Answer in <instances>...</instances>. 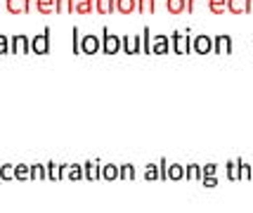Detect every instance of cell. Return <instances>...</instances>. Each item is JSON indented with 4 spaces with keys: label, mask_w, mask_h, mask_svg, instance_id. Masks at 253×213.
I'll return each mask as SVG.
<instances>
[{
    "label": "cell",
    "mask_w": 253,
    "mask_h": 213,
    "mask_svg": "<svg viewBox=\"0 0 253 213\" xmlns=\"http://www.w3.org/2000/svg\"><path fill=\"white\" fill-rule=\"evenodd\" d=\"M17 178H26V169H24V166L17 169Z\"/></svg>",
    "instance_id": "30"
},
{
    "label": "cell",
    "mask_w": 253,
    "mask_h": 213,
    "mask_svg": "<svg viewBox=\"0 0 253 213\" xmlns=\"http://www.w3.org/2000/svg\"><path fill=\"white\" fill-rule=\"evenodd\" d=\"M99 43H102V52H104V55H116V52L121 50V36L111 34L109 29L104 26V29H102V38H99Z\"/></svg>",
    "instance_id": "1"
},
{
    "label": "cell",
    "mask_w": 253,
    "mask_h": 213,
    "mask_svg": "<svg viewBox=\"0 0 253 213\" xmlns=\"http://www.w3.org/2000/svg\"><path fill=\"white\" fill-rule=\"evenodd\" d=\"M29 2L33 0H7V10L12 14H22V12H29Z\"/></svg>",
    "instance_id": "10"
},
{
    "label": "cell",
    "mask_w": 253,
    "mask_h": 213,
    "mask_svg": "<svg viewBox=\"0 0 253 213\" xmlns=\"http://www.w3.org/2000/svg\"><path fill=\"white\" fill-rule=\"evenodd\" d=\"M55 12H74V0H55Z\"/></svg>",
    "instance_id": "19"
},
{
    "label": "cell",
    "mask_w": 253,
    "mask_h": 213,
    "mask_svg": "<svg viewBox=\"0 0 253 213\" xmlns=\"http://www.w3.org/2000/svg\"><path fill=\"white\" fill-rule=\"evenodd\" d=\"M147 178H156V169H154V166H149V169H147Z\"/></svg>",
    "instance_id": "29"
},
{
    "label": "cell",
    "mask_w": 253,
    "mask_h": 213,
    "mask_svg": "<svg viewBox=\"0 0 253 213\" xmlns=\"http://www.w3.org/2000/svg\"><path fill=\"white\" fill-rule=\"evenodd\" d=\"M206 185H209V187H213V185H215V178H213V175H209V178H206Z\"/></svg>",
    "instance_id": "32"
},
{
    "label": "cell",
    "mask_w": 253,
    "mask_h": 213,
    "mask_svg": "<svg viewBox=\"0 0 253 213\" xmlns=\"http://www.w3.org/2000/svg\"><path fill=\"white\" fill-rule=\"evenodd\" d=\"M209 5L213 14H222V12L227 10V0H209Z\"/></svg>",
    "instance_id": "18"
},
{
    "label": "cell",
    "mask_w": 253,
    "mask_h": 213,
    "mask_svg": "<svg viewBox=\"0 0 253 213\" xmlns=\"http://www.w3.org/2000/svg\"><path fill=\"white\" fill-rule=\"evenodd\" d=\"M237 178H251V169L246 164H239V175Z\"/></svg>",
    "instance_id": "23"
},
{
    "label": "cell",
    "mask_w": 253,
    "mask_h": 213,
    "mask_svg": "<svg viewBox=\"0 0 253 213\" xmlns=\"http://www.w3.org/2000/svg\"><path fill=\"white\" fill-rule=\"evenodd\" d=\"M31 52L33 55H47L50 52V26H45L43 34L31 38Z\"/></svg>",
    "instance_id": "2"
},
{
    "label": "cell",
    "mask_w": 253,
    "mask_h": 213,
    "mask_svg": "<svg viewBox=\"0 0 253 213\" xmlns=\"http://www.w3.org/2000/svg\"><path fill=\"white\" fill-rule=\"evenodd\" d=\"M74 12H78V14L92 12V0H74Z\"/></svg>",
    "instance_id": "14"
},
{
    "label": "cell",
    "mask_w": 253,
    "mask_h": 213,
    "mask_svg": "<svg viewBox=\"0 0 253 213\" xmlns=\"http://www.w3.org/2000/svg\"><path fill=\"white\" fill-rule=\"evenodd\" d=\"M187 173H189V178H199V166H189Z\"/></svg>",
    "instance_id": "25"
},
{
    "label": "cell",
    "mask_w": 253,
    "mask_h": 213,
    "mask_svg": "<svg viewBox=\"0 0 253 213\" xmlns=\"http://www.w3.org/2000/svg\"><path fill=\"white\" fill-rule=\"evenodd\" d=\"M192 50L197 52V55H209L213 52V38L209 36H197V38H192Z\"/></svg>",
    "instance_id": "7"
},
{
    "label": "cell",
    "mask_w": 253,
    "mask_h": 213,
    "mask_svg": "<svg viewBox=\"0 0 253 213\" xmlns=\"http://www.w3.org/2000/svg\"><path fill=\"white\" fill-rule=\"evenodd\" d=\"M121 50L128 52V55L142 52V41H140V36H121Z\"/></svg>",
    "instance_id": "6"
},
{
    "label": "cell",
    "mask_w": 253,
    "mask_h": 213,
    "mask_svg": "<svg viewBox=\"0 0 253 213\" xmlns=\"http://www.w3.org/2000/svg\"><path fill=\"white\" fill-rule=\"evenodd\" d=\"M170 50V38L168 36H154L152 38V52L154 55H168Z\"/></svg>",
    "instance_id": "9"
},
{
    "label": "cell",
    "mask_w": 253,
    "mask_h": 213,
    "mask_svg": "<svg viewBox=\"0 0 253 213\" xmlns=\"http://www.w3.org/2000/svg\"><path fill=\"white\" fill-rule=\"evenodd\" d=\"M140 41H142V52L152 55V31H149V26H144V31H142V36H140Z\"/></svg>",
    "instance_id": "13"
},
{
    "label": "cell",
    "mask_w": 253,
    "mask_h": 213,
    "mask_svg": "<svg viewBox=\"0 0 253 213\" xmlns=\"http://www.w3.org/2000/svg\"><path fill=\"white\" fill-rule=\"evenodd\" d=\"M71 41H74V45H71L74 55H81V31H78V26L71 29Z\"/></svg>",
    "instance_id": "17"
},
{
    "label": "cell",
    "mask_w": 253,
    "mask_h": 213,
    "mask_svg": "<svg viewBox=\"0 0 253 213\" xmlns=\"http://www.w3.org/2000/svg\"><path fill=\"white\" fill-rule=\"evenodd\" d=\"M97 7L95 10L99 12V14H111V12L116 10V0H92Z\"/></svg>",
    "instance_id": "11"
},
{
    "label": "cell",
    "mask_w": 253,
    "mask_h": 213,
    "mask_svg": "<svg viewBox=\"0 0 253 213\" xmlns=\"http://www.w3.org/2000/svg\"><path fill=\"white\" fill-rule=\"evenodd\" d=\"M10 52V38L0 34V55H7Z\"/></svg>",
    "instance_id": "21"
},
{
    "label": "cell",
    "mask_w": 253,
    "mask_h": 213,
    "mask_svg": "<svg viewBox=\"0 0 253 213\" xmlns=\"http://www.w3.org/2000/svg\"><path fill=\"white\" fill-rule=\"evenodd\" d=\"M140 2V12H154V0H137Z\"/></svg>",
    "instance_id": "22"
},
{
    "label": "cell",
    "mask_w": 253,
    "mask_h": 213,
    "mask_svg": "<svg viewBox=\"0 0 253 213\" xmlns=\"http://www.w3.org/2000/svg\"><path fill=\"white\" fill-rule=\"evenodd\" d=\"M102 50V43H99V38L97 36H81V52L83 55H95V52H99Z\"/></svg>",
    "instance_id": "5"
},
{
    "label": "cell",
    "mask_w": 253,
    "mask_h": 213,
    "mask_svg": "<svg viewBox=\"0 0 253 213\" xmlns=\"http://www.w3.org/2000/svg\"><path fill=\"white\" fill-rule=\"evenodd\" d=\"M36 2H38V12H43V14H50L55 10V0H36Z\"/></svg>",
    "instance_id": "20"
},
{
    "label": "cell",
    "mask_w": 253,
    "mask_h": 213,
    "mask_svg": "<svg viewBox=\"0 0 253 213\" xmlns=\"http://www.w3.org/2000/svg\"><path fill=\"white\" fill-rule=\"evenodd\" d=\"M170 43H173V50L177 55H189L192 52V38H189V31H185V36L180 31H173L170 34Z\"/></svg>",
    "instance_id": "3"
},
{
    "label": "cell",
    "mask_w": 253,
    "mask_h": 213,
    "mask_svg": "<svg viewBox=\"0 0 253 213\" xmlns=\"http://www.w3.org/2000/svg\"><path fill=\"white\" fill-rule=\"evenodd\" d=\"M123 178H132V169H130V166H126V169H123Z\"/></svg>",
    "instance_id": "28"
},
{
    "label": "cell",
    "mask_w": 253,
    "mask_h": 213,
    "mask_svg": "<svg viewBox=\"0 0 253 213\" xmlns=\"http://www.w3.org/2000/svg\"><path fill=\"white\" fill-rule=\"evenodd\" d=\"M204 173H206V175H213V173H215V166H206V169H204Z\"/></svg>",
    "instance_id": "31"
},
{
    "label": "cell",
    "mask_w": 253,
    "mask_h": 213,
    "mask_svg": "<svg viewBox=\"0 0 253 213\" xmlns=\"http://www.w3.org/2000/svg\"><path fill=\"white\" fill-rule=\"evenodd\" d=\"M213 52L215 55H230L232 52V36H227V34H220V36H215L213 38Z\"/></svg>",
    "instance_id": "8"
},
{
    "label": "cell",
    "mask_w": 253,
    "mask_h": 213,
    "mask_svg": "<svg viewBox=\"0 0 253 213\" xmlns=\"http://www.w3.org/2000/svg\"><path fill=\"white\" fill-rule=\"evenodd\" d=\"M0 173H2V178H12V175H10V173H12V169H10V166H5V169L0 170Z\"/></svg>",
    "instance_id": "27"
},
{
    "label": "cell",
    "mask_w": 253,
    "mask_h": 213,
    "mask_svg": "<svg viewBox=\"0 0 253 213\" xmlns=\"http://www.w3.org/2000/svg\"><path fill=\"white\" fill-rule=\"evenodd\" d=\"M166 7L170 14H180V12H185V0H168Z\"/></svg>",
    "instance_id": "16"
},
{
    "label": "cell",
    "mask_w": 253,
    "mask_h": 213,
    "mask_svg": "<svg viewBox=\"0 0 253 213\" xmlns=\"http://www.w3.org/2000/svg\"><path fill=\"white\" fill-rule=\"evenodd\" d=\"M116 10L123 14H130L137 10V0H116Z\"/></svg>",
    "instance_id": "12"
},
{
    "label": "cell",
    "mask_w": 253,
    "mask_h": 213,
    "mask_svg": "<svg viewBox=\"0 0 253 213\" xmlns=\"http://www.w3.org/2000/svg\"><path fill=\"white\" fill-rule=\"evenodd\" d=\"M170 178L173 180L182 178V169H180V166H170Z\"/></svg>",
    "instance_id": "24"
},
{
    "label": "cell",
    "mask_w": 253,
    "mask_h": 213,
    "mask_svg": "<svg viewBox=\"0 0 253 213\" xmlns=\"http://www.w3.org/2000/svg\"><path fill=\"white\" fill-rule=\"evenodd\" d=\"M10 52L12 55H29L31 52V38L24 34H17L10 38Z\"/></svg>",
    "instance_id": "4"
},
{
    "label": "cell",
    "mask_w": 253,
    "mask_h": 213,
    "mask_svg": "<svg viewBox=\"0 0 253 213\" xmlns=\"http://www.w3.org/2000/svg\"><path fill=\"white\" fill-rule=\"evenodd\" d=\"M227 10L232 14H242L246 12V0H227Z\"/></svg>",
    "instance_id": "15"
},
{
    "label": "cell",
    "mask_w": 253,
    "mask_h": 213,
    "mask_svg": "<svg viewBox=\"0 0 253 213\" xmlns=\"http://www.w3.org/2000/svg\"><path fill=\"white\" fill-rule=\"evenodd\" d=\"M104 178H116V169H111L109 166V169L104 170Z\"/></svg>",
    "instance_id": "26"
}]
</instances>
